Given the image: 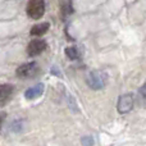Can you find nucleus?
<instances>
[{
    "label": "nucleus",
    "instance_id": "f257e3e1",
    "mask_svg": "<svg viewBox=\"0 0 146 146\" xmlns=\"http://www.w3.org/2000/svg\"><path fill=\"white\" fill-rule=\"evenodd\" d=\"M88 87L91 90H101L106 86L108 82V74L103 71H92L86 78Z\"/></svg>",
    "mask_w": 146,
    "mask_h": 146
},
{
    "label": "nucleus",
    "instance_id": "f03ea898",
    "mask_svg": "<svg viewBox=\"0 0 146 146\" xmlns=\"http://www.w3.org/2000/svg\"><path fill=\"white\" fill-rule=\"evenodd\" d=\"M45 13V1L44 0H30L27 4V14L32 19H40Z\"/></svg>",
    "mask_w": 146,
    "mask_h": 146
},
{
    "label": "nucleus",
    "instance_id": "7ed1b4c3",
    "mask_svg": "<svg viewBox=\"0 0 146 146\" xmlns=\"http://www.w3.org/2000/svg\"><path fill=\"white\" fill-rule=\"evenodd\" d=\"M135 104V99L132 94H126V95H122L118 100V104H117V109H118L119 113L126 114L128 111L132 110Z\"/></svg>",
    "mask_w": 146,
    "mask_h": 146
},
{
    "label": "nucleus",
    "instance_id": "20e7f679",
    "mask_svg": "<svg viewBox=\"0 0 146 146\" xmlns=\"http://www.w3.org/2000/svg\"><path fill=\"white\" fill-rule=\"evenodd\" d=\"M46 49V41L41 38H35L27 46V54L30 56H37Z\"/></svg>",
    "mask_w": 146,
    "mask_h": 146
},
{
    "label": "nucleus",
    "instance_id": "39448f33",
    "mask_svg": "<svg viewBox=\"0 0 146 146\" xmlns=\"http://www.w3.org/2000/svg\"><path fill=\"white\" fill-rule=\"evenodd\" d=\"M37 72V64L36 62H30V63L22 64L19 68L17 69V76L19 78H30L33 77Z\"/></svg>",
    "mask_w": 146,
    "mask_h": 146
},
{
    "label": "nucleus",
    "instance_id": "423d86ee",
    "mask_svg": "<svg viewBox=\"0 0 146 146\" xmlns=\"http://www.w3.org/2000/svg\"><path fill=\"white\" fill-rule=\"evenodd\" d=\"M13 92H14V86L13 85H9V83L0 85V108L4 106L12 99Z\"/></svg>",
    "mask_w": 146,
    "mask_h": 146
},
{
    "label": "nucleus",
    "instance_id": "0eeeda50",
    "mask_svg": "<svg viewBox=\"0 0 146 146\" xmlns=\"http://www.w3.org/2000/svg\"><path fill=\"white\" fill-rule=\"evenodd\" d=\"M44 92V85L42 83H37L33 87H30L27 91L25 92V98L28 99V100H32V99H36L38 96H41Z\"/></svg>",
    "mask_w": 146,
    "mask_h": 146
},
{
    "label": "nucleus",
    "instance_id": "6e6552de",
    "mask_svg": "<svg viewBox=\"0 0 146 146\" xmlns=\"http://www.w3.org/2000/svg\"><path fill=\"white\" fill-rule=\"evenodd\" d=\"M49 28H50V23L42 22V23H38V25L33 26V27L31 28L30 33H31V36H36V37H38V36L45 35V33L49 31Z\"/></svg>",
    "mask_w": 146,
    "mask_h": 146
},
{
    "label": "nucleus",
    "instance_id": "1a4fd4ad",
    "mask_svg": "<svg viewBox=\"0 0 146 146\" xmlns=\"http://www.w3.org/2000/svg\"><path fill=\"white\" fill-rule=\"evenodd\" d=\"M66 55L68 56L71 60H74V59L80 58V51L76 46H71V48H67L66 49Z\"/></svg>",
    "mask_w": 146,
    "mask_h": 146
},
{
    "label": "nucleus",
    "instance_id": "9d476101",
    "mask_svg": "<svg viewBox=\"0 0 146 146\" xmlns=\"http://www.w3.org/2000/svg\"><path fill=\"white\" fill-rule=\"evenodd\" d=\"M139 98L144 104H146V81L139 90Z\"/></svg>",
    "mask_w": 146,
    "mask_h": 146
},
{
    "label": "nucleus",
    "instance_id": "9b49d317",
    "mask_svg": "<svg viewBox=\"0 0 146 146\" xmlns=\"http://www.w3.org/2000/svg\"><path fill=\"white\" fill-rule=\"evenodd\" d=\"M82 145L83 146H92L94 145V140H92V137H83L82 139Z\"/></svg>",
    "mask_w": 146,
    "mask_h": 146
},
{
    "label": "nucleus",
    "instance_id": "f8f14e48",
    "mask_svg": "<svg viewBox=\"0 0 146 146\" xmlns=\"http://www.w3.org/2000/svg\"><path fill=\"white\" fill-rule=\"evenodd\" d=\"M5 117H7V114L4 113V111H0V129H1V126H3V122H4Z\"/></svg>",
    "mask_w": 146,
    "mask_h": 146
}]
</instances>
